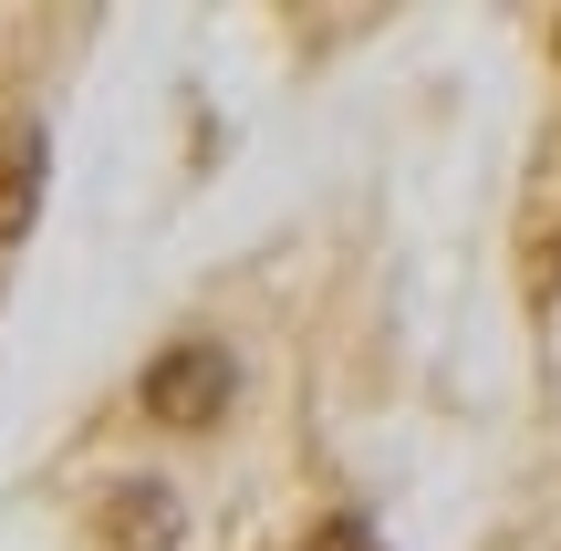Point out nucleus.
<instances>
[{"instance_id": "nucleus-2", "label": "nucleus", "mask_w": 561, "mask_h": 551, "mask_svg": "<svg viewBox=\"0 0 561 551\" xmlns=\"http://www.w3.org/2000/svg\"><path fill=\"white\" fill-rule=\"evenodd\" d=\"M520 282H530V302H551V291H561V136L541 146L530 198H520Z\"/></svg>"}, {"instance_id": "nucleus-5", "label": "nucleus", "mask_w": 561, "mask_h": 551, "mask_svg": "<svg viewBox=\"0 0 561 551\" xmlns=\"http://www.w3.org/2000/svg\"><path fill=\"white\" fill-rule=\"evenodd\" d=\"M291 551H375V541H364V531H354V520H333V531H301Z\"/></svg>"}, {"instance_id": "nucleus-3", "label": "nucleus", "mask_w": 561, "mask_h": 551, "mask_svg": "<svg viewBox=\"0 0 561 551\" xmlns=\"http://www.w3.org/2000/svg\"><path fill=\"white\" fill-rule=\"evenodd\" d=\"M42 177H53V136H42L32 115H11L0 125V250L42 219Z\"/></svg>"}, {"instance_id": "nucleus-1", "label": "nucleus", "mask_w": 561, "mask_h": 551, "mask_svg": "<svg viewBox=\"0 0 561 551\" xmlns=\"http://www.w3.org/2000/svg\"><path fill=\"white\" fill-rule=\"evenodd\" d=\"M229 406H240V365H229L219 344H167L157 365L136 375V416H146V427L198 437V427H219Z\"/></svg>"}, {"instance_id": "nucleus-4", "label": "nucleus", "mask_w": 561, "mask_h": 551, "mask_svg": "<svg viewBox=\"0 0 561 551\" xmlns=\"http://www.w3.org/2000/svg\"><path fill=\"white\" fill-rule=\"evenodd\" d=\"M104 541H115V551H167V541H178V500H167V490H115V500H104Z\"/></svg>"}]
</instances>
